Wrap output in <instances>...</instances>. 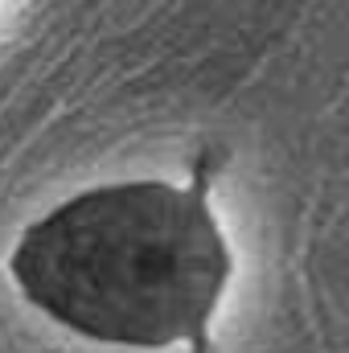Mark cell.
<instances>
[{
    "label": "cell",
    "mask_w": 349,
    "mask_h": 353,
    "mask_svg": "<svg viewBox=\"0 0 349 353\" xmlns=\"http://www.w3.org/2000/svg\"><path fill=\"white\" fill-rule=\"evenodd\" d=\"M12 292L58 333L119 353L210 350L239 255L206 176L83 185L8 247Z\"/></svg>",
    "instance_id": "6da1fadb"
}]
</instances>
